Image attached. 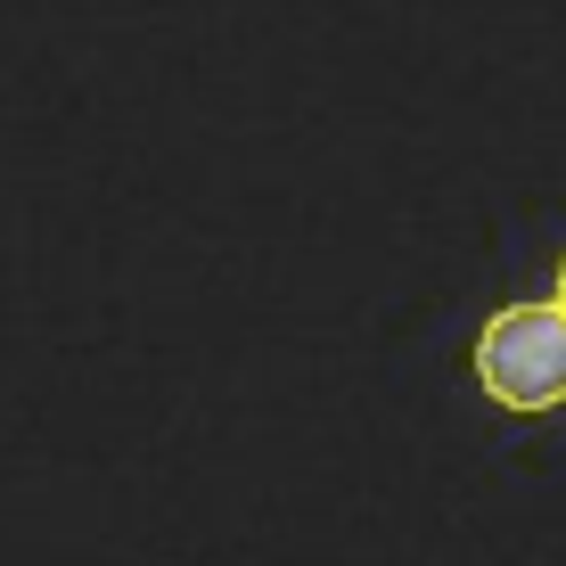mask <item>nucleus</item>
<instances>
[{"label": "nucleus", "mask_w": 566, "mask_h": 566, "mask_svg": "<svg viewBox=\"0 0 566 566\" xmlns=\"http://www.w3.org/2000/svg\"><path fill=\"white\" fill-rule=\"evenodd\" d=\"M558 304H566V255H558Z\"/></svg>", "instance_id": "obj_2"}, {"label": "nucleus", "mask_w": 566, "mask_h": 566, "mask_svg": "<svg viewBox=\"0 0 566 566\" xmlns=\"http://www.w3.org/2000/svg\"><path fill=\"white\" fill-rule=\"evenodd\" d=\"M476 386L501 411H558L566 402V304H501L476 328Z\"/></svg>", "instance_id": "obj_1"}]
</instances>
